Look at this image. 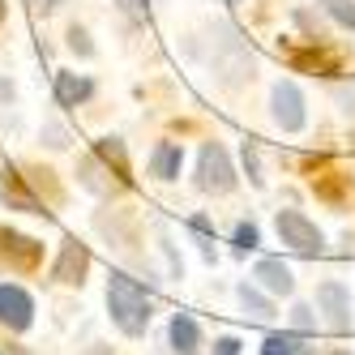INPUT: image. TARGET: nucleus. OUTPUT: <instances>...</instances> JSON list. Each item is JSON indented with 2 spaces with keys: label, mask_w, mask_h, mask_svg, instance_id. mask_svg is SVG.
Instances as JSON below:
<instances>
[{
  "label": "nucleus",
  "mask_w": 355,
  "mask_h": 355,
  "mask_svg": "<svg viewBox=\"0 0 355 355\" xmlns=\"http://www.w3.org/2000/svg\"><path fill=\"white\" fill-rule=\"evenodd\" d=\"M107 313H112V321L124 329V334L137 338L150 325V295L133 283L129 274H112L107 278Z\"/></svg>",
  "instance_id": "1"
},
{
  "label": "nucleus",
  "mask_w": 355,
  "mask_h": 355,
  "mask_svg": "<svg viewBox=\"0 0 355 355\" xmlns=\"http://www.w3.org/2000/svg\"><path fill=\"white\" fill-rule=\"evenodd\" d=\"M197 184L206 193H232L236 189V171H232V159L218 141H206L197 155Z\"/></svg>",
  "instance_id": "2"
},
{
  "label": "nucleus",
  "mask_w": 355,
  "mask_h": 355,
  "mask_svg": "<svg viewBox=\"0 0 355 355\" xmlns=\"http://www.w3.org/2000/svg\"><path fill=\"white\" fill-rule=\"evenodd\" d=\"M274 227H278V240H283L287 248L304 252V257H317V252H321V232H317V223H309L300 210H278Z\"/></svg>",
  "instance_id": "3"
},
{
  "label": "nucleus",
  "mask_w": 355,
  "mask_h": 355,
  "mask_svg": "<svg viewBox=\"0 0 355 355\" xmlns=\"http://www.w3.org/2000/svg\"><path fill=\"white\" fill-rule=\"evenodd\" d=\"M218 69H223V78L227 82H244L252 78V56H248V47L236 39L232 26H218Z\"/></svg>",
  "instance_id": "4"
},
{
  "label": "nucleus",
  "mask_w": 355,
  "mask_h": 355,
  "mask_svg": "<svg viewBox=\"0 0 355 355\" xmlns=\"http://www.w3.org/2000/svg\"><path fill=\"white\" fill-rule=\"evenodd\" d=\"M0 257H5L9 266H17V270H39V261H43V244L31 240V236H21V232L0 227Z\"/></svg>",
  "instance_id": "5"
},
{
  "label": "nucleus",
  "mask_w": 355,
  "mask_h": 355,
  "mask_svg": "<svg viewBox=\"0 0 355 355\" xmlns=\"http://www.w3.org/2000/svg\"><path fill=\"white\" fill-rule=\"evenodd\" d=\"M274 120L283 133H300L304 129V94L295 82H278L274 86Z\"/></svg>",
  "instance_id": "6"
},
{
  "label": "nucleus",
  "mask_w": 355,
  "mask_h": 355,
  "mask_svg": "<svg viewBox=\"0 0 355 355\" xmlns=\"http://www.w3.org/2000/svg\"><path fill=\"white\" fill-rule=\"evenodd\" d=\"M0 321H5L9 329H31L35 321V300L13 287V283H0Z\"/></svg>",
  "instance_id": "7"
},
{
  "label": "nucleus",
  "mask_w": 355,
  "mask_h": 355,
  "mask_svg": "<svg viewBox=\"0 0 355 355\" xmlns=\"http://www.w3.org/2000/svg\"><path fill=\"white\" fill-rule=\"evenodd\" d=\"M317 309L325 313V321L334 329H351V295L343 283H321L317 287Z\"/></svg>",
  "instance_id": "8"
},
{
  "label": "nucleus",
  "mask_w": 355,
  "mask_h": 355,
  "mask_svg": "<svg viewBox=\"0 0 355 355\" xmlns=\"http://www.w3.org/2000/svg\"><path fill=\"white\" fill-rule=\"evenodd\" d=\"M0 197H5V206H9V210H21V214H47V210H43V201L26 189V175L13 171V167H5V180H0Z\"/></svg>",
  "instance_id": "9"
},
{
  "label": "nucleus",
  "mask_w": 355,
  "mask_h": 355,
  "mask_svg": "<svg viewBox=\"0 0 355 355\" xmlns=\"http://www.w3.org/2000/svg\"><path fill=\"white\" fill-rule=\"evenodd\" d=\"M86 266H90V252H86V244H78V240H64V248H60V257H56V266H52V278L56 283H82L86 278Z\"/></svg>",
  "instance_id": "10"
},
{
  "label": "nucleus",
  "mask_w": 355,
  "mask_h": 355,
  "mask_svg": "<svg viewBox=\"0 0 355 355\" xmlns=\"http://www.w3.org/2000/svg\"><path fill=\"white\" fill-rule=\"evenodd\" d=\"M252 278H257L266 291H274V295H291V291H295V274H291V266H283L278 257H261L257 270H252Z\"/></svg>",
  "instance_id": "11"
},
{
  "label": "nucleus",
  "mask_w": 355,
  "mask_h": 355,
  "mask_svg": "<svg viewBox=\"0 0 355 355\" xmlns=\"http://www.w3.org/2000/svg\"><path fill=\"white\" fill-rule=\"evenodd\" d=\"M94 159H103V163L116 171V184H120V189H129V184H133V175H129V155H124V141H120V137L94 141Z\"/></svg>",
  "instance_id": "12"
},
{
  "label": "nucleus",
  "mask_w": 355,
  "mask_h": 355,
  "mask_svg": "<svg viewBox=\"0 0 355 355\" xmlns=\"http://www.w3.org/2000/svg\"><path fill=\"white\" fill-rule=\"evenodd\" d=\"M180 167H184V150L175 146V141H159L155 155H150V171H155L159 180H175Z\"/></svg>",
  "instance_id": "13"
},
{
  "label": "nucleus",
  "mask_w": 355,
  "mask_h": 355,
  "mask_svg": "<svg viewBox=\"0 0 355 355\" xmlns=\"http://www.w3.org/2000/svg\"><path fill=\"white\" fill-rule=\"evenodd\" d=\"M171 351H180V355H197V351H201V329H197V321L184 317V313L171 317Z\"/></svg>",
  "instance_id": "14"
},
{
  "label": "nucleus",
  "mask_w": 355,
  "mask_h": 355,
  "mask_svg": "<svg viewBox=\"0 0 355 355\" xmlns=\"http://www.w3.org/2000/svg\"><path fill=\"white\" fill-rule=\"evenodd\" d=\"M90 94H94V82L90 78H78V73H60V78H56V98H60L64 107L86 103Z\"/></svg>",
  "instance_id": "15"
},
{
  "label": "nucleus",
  "mask_w": 355,
  "mask_h": 355,
  "mask_svg": "<svg viewBox=\"0 0 355 355\" xmlns=\"http://www.w3.org/2000/svg\"><path fill=\"white\" fill-rule=\"evenodd\" d=\"M291 64L304 73H321V78L338 73V56H329V52H291Z\"/></svg>",
  "instance_id": "16"
},
{
  "label": "nucleus",
  "mask_w": 355,
  "mask_h": 355,
  "mask_svg": "<svg viewBox=\"0 0 355 355\" xmlns=\"http://www.w3.org/2000/svg\"><path fill=\"white\" fill-rule=\"evenodd\" d=\"M240 304H244L252 317H261V321H266V317H274V304H270L257 287H248V283H240Z\"/></svg>",
  "instance_id": "17"
},
{
  "label": "nucleus",
  "mask_w": 355,
  "mask_h": 355,
  "mask_svg": "<svg viewBox=\"0 0 355 355\" xmlns=\"http://www.w3.org/2000/svg\"><path fill=\"white\" fill-rule=\"evenodd\" d=\"M317 197L334 201V206H343V193H347V175H321V180H313Z\"/></svg>",
  "instance_id": "18"
},
{
  "label": "nucleus",
  "mask_w": 355,
  "mask_h": 355,
  "mask_svg": "<svg viewBox=\"0 0 355 355\" xmlns=\"http://www.w3.org/2000/svg\"><path fill=\"white\" fill-rule=\"evenodd\" d=\"M261 355H309V351H304L291 334H270L266 347H261Z\"/></svg>",
  "instance_id": "19"
},
{
  "label": "nucleus",
  "mask_w": 355,
  "mask_h": 355,
  "mask_svg": "<svg viewBox=\"0 0 355 355\" xmlns=\"http://www.w3.org/2000/svg\"><path fill=\"white\" fill-rule=\"evenodd\" d=\"M325 13L338 21V26L355 31V0H325Z\"/></svg>",
  "instance_id": "20"
},
{
  "label": "nucleus",
  "mask_w": 355,
  "mask_h": 355,
  "mask_svg": "<svg viewBox=\"0 0 355 355\" xmlns=\"http://www.w3.org/2000/svg\"><path fill=\"white\" fill-rule=\"evenodd\" d=\"M291 325L300 329V334H313V329H317V317H313L309 304H295V309H291Z\"/></svg>",
  "instance_id": "21"
},
{
  "label": "nucleus",
  "mask_w": 355,
  "mask_h": 355,
  "mask_svg": "<svg viewBox=\"0 0 355 355\" xmlns=\"http://www.w3.org/2000/svg\"><path fill=\"white\" fill-rule=\"evenodd\" d=\"M257 240H261V236H257V227H252V223H240V227H236V248L248 252V248H257Z\"/></svg>",
  "instance_id": "22"
},
{
  "label": "nucleus",
  "mask_w": 355,
  "mask_h": 355,
  "mask_svg": "<svg viewBox=\"0 0 355 355\" xmlns=\"http://www.w3.org/2000/svg\"><path fill=\"white\" fill-rule=\"evenodd\" d=\"M69 47H73L78 56H94V47H90V39H86L82 26H73V31H69Z\"/></svg>",
  "instance_id": "23"
},
{
  "label": "nucleus",
  "mask_w": 355,
  "mask_h": 355,
  "mask_svg": "<svg viewBox=\"0 0 355 355\" xmlns=\"http://www.w3.org/2000/svg\"><path fill=\"white\" fill-rule=\"evenodd\" d=\"M244 167H248V175H252V184H261V167H257V150H252L248 141H244Z\"/></svg>",
  "instance_id": "24"
},
{
  "label": "nucleus",
  "mask_w": 355,
  "mask_h": 355,
  "mask_svg": "<svg viewBox=\"0 0 355 355\" xmlns=\"http://www.w3.org/2000/svg\"><path fill=\"white\" fill-rule=\"evenodd\" d=\"M214 355H240V338H232V334L218 338V343H214Z\"/></svg>",
  "instance_id": "25"
},
{
  "label": "nucleus",
  "mask_w": 355,
  "mask_h": 355,
  "mask_svg": "<svg viewBox=\"0 0 355 355\" xmlns=\"http://www.w3.org/2000/svg\"><path fill=\"white\" fill-rule=\"evenodd\" d=\"M0 103H13V82L0 78Z\"/></svg>",
  "instance_id": "26"
},
{
  "label": "nucleus",
  "mask_w": 355,
  "mask_h": 355,
  "mask_svg": "<svg viewBox=\"0 0 355 355\" xmlns=\"http://www.w3.org/2000/svg\"><path fill=\"white\" fill-rule=\"evenodd\" d=\"M120 9H129V13H146V0H120Z\"/></svg>",
  "instance_id": "27"
},
{
  "label": "nucleus",
  "mask_w": 355,
  "mask_h": 355,
  "mask_svg": "<svg viewBox=\"0 0 355 355\" xmlns=\"http://www.w3.org/2000/svg\"><path fill=\"white\" fill-rule=\"evenodd\" d=\"M47 146L60 150V146H64V133H60V129H47Z\"/></svg>",
  "instance_id": "28"
},
{
  "label": "nucleus",
  "mask_w": 355,
  "mask_h": 355,
  "mask_svg": "<svg viewBox=\"0 0 355 355\" xmlns=\"http://www.w3.org/2000/svg\"><path fill=\"white\" fill-rule=\"evenodd\" d=\"M0 21H5V0H0Z\"/></svg>",
  "instance_id": "29"
},
{
  "label": "nucleus",
  "mask_w": 355,
  "mask_h": 355,
  "mask_svg": "<svg viewBox=\"0 0 355 355\" xmlns=\"http://www.w3.org/2000/svg\"><path fill=\"white\" fill-rule=\"evenodd\" d=\"M227 5H240V0H227Z\"/></svg>",
  "instance_id": "30"
},
{
  "label": "nucleus",
  "mask_w": 355,
  "mask_h": 355,
  "mask_svg": "<svg viewBox=\"0 0 355 355\" xmlns=\"http://www.w3.org/2000/svg\"><path fill=\"white\" fill-rule=\"evenodd\" d=\"M338 355H347V351H338Z\"/></svg>",
  "instance_id": "31"
}]
</instances>
